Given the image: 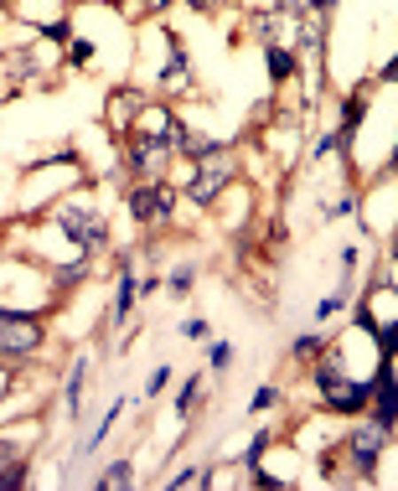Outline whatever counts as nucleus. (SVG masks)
I'll list each match as a JSON object with an SVG mask.
<instances>
[{
  "mask_svg": "<svg viewBox=\"0 0 398 491\" xmlns=\"http://www.w3.org/2000/svg\"><path fill=\"white\" fill-rule=\"evenodd\" d=\"M316 383H321L326 403H332V409H341V414L363 409V403H368V394H372V383H347V378H341V362H337V357H326V362H321Z\"/></svg>",
  "mask_w": 398,
  "mask_h": 491,
  "instance_id": "f257e3e1",
  "label": "nucleus"
},
{
  "mask_svg": "<svg viewBox=\"0 0 398 491\" xmlns=\"http://www.w3.org/2000/svg\"><path fill=\"white\" fill-rule=\"evenodd\" d=\"M228 182H233V160H228L222 151H213L207 155V166H197V176H191L186 191H191L197 207H207V202H217V191H222Z\"/></svg>",
  "mask_w": 398,
  "mask_h": 491,
  "instance_id": "f03ea898",
  "label": "nucleus"
},
{
  "mask_svg": "<svg viewBox=\"0 0 398 491\" xmlns=\"http://www.w3.org/2000/svg\"><path fill=\"white\" fill-rule=\"evenodd\" d=\"M36 341H42L36 321H21V316H0V357H27Z\"/></svg>",
  "mask_w": 398,
  "mask_h": 491,
  "instance_id": "7ed1b4c3",
  "label": "nucleus"
},
{
  "mask_svg": "<svg viewBox=\"0 0 398 491\" xmlns=\"http://www.w3.org/2000/svg\"><path fill=\"white\" fill-rule=\"evenodd\" d=\"M58 222L67 228V238H78L83 248H104V222H98L89 207H62Z\"/></svg>",
  "mask_w": 398,
  "mask_h": 491,
  "instance_id": "20e7f679",
  "label": "nucleus"
},
{
  "mask_svg": "<svg viewBox=\"0 0 398 491\" xmlns=\"http://www.w3.org/2000/svg\"><path fill=\"white\" fill-rule=\"evenodd\" d=\"M129 213L140 217V222L166 217V213H171V191H166V186H145V191H135V197H129Z\"/></svg>",
  "mask_w": 398,
  "mask_h": 491,
  "instance_id": "39448f33",
  "label": "nucleus"
},
{
  "mask_svg": "<svg viewBox=\"0 0 398 491\" xmlns=\"http://www.w3.org/2000/svg\"><path fill=\"white\" fill-rule=\"evenodd\" d=\"M378 450H383V425L352 434V461L363 465V471H372V465H378Z\"/></svg>",
  "mask_w": 398,
  "mask_h": 491,
  "instance_id": "423d86ee",
  "label": "nucleus"
},
{
  "mask_svg": "<svg viewBox=\"0 0 398 491\" xmlns=\"http://www.w3.org/2000/svg\"><path fill=\"white\" fill-rule=\"evenodd\" d=\"M166 151H171V145H160L155 135H140V140H135V166H140V171H160V166H166Z\"/></svg>",
  "mask_w": 398,
  "mask_h": 491,
  "instance_id": "0eeeda50",
  "label": "nucleus"
},
{
  "mask_svg": "<svg viewBox=\"0 0 398 491\" xmlns=\"http://www.w3.org/2000/svg\"><path fill=\"white\" fill-rule=\"evenodd\" d=\"M145 135H155L160 145H176V140H182V124L171 120V114H151V120H145Z\"/></svg>",
  "mask_w": 398,
  "mask_h": 491,
  "instance_id": "6e6552de",
  "label": "nucleus"
},
{
  "mask_svg": "<svg viewBox=\"0 0 398 491\" xmlns=\"http://www.w3.org/2000/svg\"><path fill=\"white\" fill-rule=\"evenodd\" d=\"M269 73H275V78H290V73H295V58L279 52V47H269Z\"/></svg>",
  "mask_w": 398,
  "mask_h": 491,
  "instance_id": "1a4fd4ad",
  "label": "nucleus"
},
{
  "mask_svg": "<svg viewBox=\"0 0 398 491\" xmlns=\"http://www.w3.org/2000/svg\"><path fill=\"white\" fill-rule=\"evenodd\" d=\"M78 403H83V362L73 368V378H67V409L78 414Z\"/></svg>",
  "mask_w": 398,
  "mask_h": 491,
  "instance_id": "9d476101",
  "label": "nucleus"
},
{
  "mask_svg": "<svg viewBox=\"0 0 398 491\" xmlns=\"http://www.w3.org/2000/svg\"><path fill=\"white\" fill-rule=\"evenodd\" d=\"M129 476H135V471H129V465H109V471H104V487H129Z\"/></svg>",
  "mask_w": 398,
  "mask_h": 491,
  "instance_id": "9b49d317",
  "label": "nucleus"
},
{
  "mask_svg": "<svg viewBox=\"0 0 398 491\" xmlns=\"http://www.w3.org/2000/svg\"><path fill=\"white\" fill-rule=\"evenodd\" d=\"M129 300H135V284H129V275H120V300H114V316H124V310H129Z\"/></svg>",
  "mask_w": 398,
  "mask_h": 491,
  "instance_id": "f8f14e48",
  "label": "nucleus"
},
{
  "mask_svg": "<svg viewBox=\"0 0 398 491\" xmlns=\"http://www.w3.org/2000/svg\"><path fill=\"white\" fill-rule=\"evenodd\" d=\"M21 487V465H0V491Z\"/></svg>",
  "mask_w": 398,
  "mask_h": 491,
  "instance_id": "ddd939ff",
  "label": "nucleus"
},
{
  "mask_svg": "<svg viewBox=\"0 0 398 491\" xmlns=\"http://www.w3.org/2000/svg\"><path fill=\"white\" fill-rule=\"evenodd\" d=\"M171 284H176V295H186V290H191V269H176V275H171Z\"/></svg>",
  "mask_w": 398,
  "mask_h": 491,
  "instance_id": "4468645a",
  "label": "nucleus"
},
{
  "mask_svg": "<svg viewBox=\"0 0 398 491\" xmlns=\"http://www.w3.org/2000/svg\"><path fill=\"white\" fill-rule=\"evenodd\" d=\"M182 337H191V341H202V337H207V321H186V331H182Z\"/></svg>",
  "mask_w": 398,
  "mask_h": 491,
  "instance_id": "2eb2a0df",
  "label": "nucleus"
},
{
  "mask_svg": "<svg viewBox=\"0 0 398 491\" xmlns=\"http://www.w3.org/2000/svg\"><path fill=\"white\" fill-rule=\"evenodd\" d=\"M300 5H306V0H279V11H300Z\"/></svg>",
  "mask_w": 398,
  "mask_h": 491,
  "instance_id": "dca6fc26",
  "label": "nucleus"
},
{
  "mask_svg": "<svg viewBox=\"0 0 398 491\" xmlns=\"http://www.w3.org/2000/svg\"><path fill=\"white\" fill-rule=\"evenodd\" d=\"M191 5H197V11H213L217 0H191Z\"/></svg>",
  "mask_w": 398,
  "mask_h": 491,
  "instance_id": "f3484780",
  "label": "nucleus"
},
{
  "mask_svg": "<svg viewBox=\"0 0 398 491\" xmlns=\"http://www.w3.org/2000/svg\"><path fill=\"white\" fill-rule=\"evenodd\" d=\"M306 5H316V11H332V0H306Z\"/></svg>",
  "mask_w": 398,
  "mask_h": 491,
  "instance_id": "a211bd4d",
  "label": "nucleus"
},
{
  "mask_svg": "<svg viewBox=\"0 0 398 491\" xmlns=\"http://www.w3.org/2000/svg\"><path fill=\"white\" fill-rule=\"evenodd\" d=\"M388 78H394V83H398V58H394V62H388Z\"/></svg>",
  "mask_w": 398,
  "mask_h": 491,
  "instance_id": "6ab92c4d",
  "label": "nucleus"
},
{
  "mask_svg": "<svg viewBox=\"0 0 398 491\" xmlns=\"http://www.w3.org/2000/svg\"><path fill=\"white\" fill-rule=\"evenodd\" d=\"M5 461H11V450H5V445H0V465H5Z\"/></svg>",
  "mask_w": 398,
  "mask_h": 491,
  "instance_id": "aec40b11",
  "label": "nucleus"
},
{
  "mask_svg": "<svg viewBox=\"0 0 398 491\" xmlns=\"http://www.w3.org/2000/svg\"><path fill=\"white\" fill-rule=\"evenodd\" d=\"M5 383H11V378H5V372H0V394H5Z\"/></svg>",
  "mask_w": 398,
  "mask_h": 491,
  "instance_id": "412c9836",
  "label": "nucleus"
},
{
  "mask_svg": "<svg viewBox=\"0 0 398 491\" xmlns=\"http://www.w3.org/2000/svg\"><path fill=\"white\" fill-rule=\"evenodd\" d=\"M151 5H171V0H151Z\"/></svg>",
  "mask_w": 398,
  "mask_h": 491,
  "instance_id": "4be33fe9",
  "label": "nucleus"
},
{
  "mask_svg": "<svg viewBox=\"0 0 398 491\" xmlns=\"http://www.w3.org/2000/svg\"><path fill=\"white\" fill-rule=\"evenodd\" d=\"M394 253H398V244H394Z\"/></svg>",
  "mask_w": 398,
  "mask_h": 491,
  "instance_id": "5701e85b",
  "label": "nucleus"
}]
</instances>
